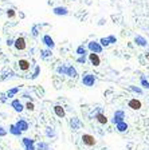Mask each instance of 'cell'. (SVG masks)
<instances>
[{
	"mask_svg": "<svg viewBox=\"0 0 149 150\" xmlns=\"http://www.w3.org/2000/svg\"><path fill=\"white\" fill-rule=\"evenodd\" d=\"M32 36H38V26L32 27Z\"/></svg>",
	"mask_w": 149,
	"mask_h": 150,
	"instance_id": "cell-34",
	"label": "cell"
},
{
	"mask_svg": "<svg viewBox=\"0 0 149 150\" xmlns=\"http://www.w3.org/2000/svg\"><path fill=\"white\" fill-rule=\"evenodd\" d=\"M134 42L137 43L139 46H141V47H146L148 46V42H146V39L144 38V36H141V35H137L134 38Z\"/></svg>",
	"mask_w": 149,
	"mask_h": 150,
	"instance_id": "cell-12",
	"label": "cell"
},
{
	"mask_svg": "<svg viewBox=\"0 0 149 150\" xmlns=\"http://www.w3.org/2000/svg\"><path fill=\"white\" fill-rule=\"evenodd\" d=\"M95 118H97V121L100 123H102V125H106V123H108V118H106L102 113H98V114L95 115Z\"/></svg>",
	"mask_w": 149,
	"mask_h": 150,
	"instance_id": "cell-19",
	"label": "cell"
},
{
	"mask_svg": "<svg viewBox=\"0 0 149 150\" xmlns=\"http://www.w3.org/2000/svg\"><path fill=\"white\" fill-rule=\"evenodd\" d=\"M89 60H90V63L93 64V66H100L101 64V59H100V56H98V54L95 53H91L89 54Z\"/></svg>",
	"mask_w": 149,
	"mask_h": 150,
	"instance_id": "cell-6",
	"label": "cell"
},
{
	"mask_svg": "<svg viewBox=\"0 0 149 150\" xmlns=\"http://www.w3.org/2000/svg\"><path fill=\"white\" fill-rule=\"evenodd\" d=\"M6 134H7V130L4 129V127H1V126H0V137H4Z\"/></svg>",
	"mask_w": 149,
	"mask_h": 150,
	"instance_id": "cell-35",
	"label": "cell"
},
{
	"mask_svg": "<svg viewBox=\"0 0 149 150\" xmlns=\"http://www.w3.org/2000/svg\"><path fill=\"white\" fill-rule=\"evenodd\" d=\"M46 135L49 137V138H52V137H55V135H56L55 129H54L52 126H47V127H46Z\"/></svg>",
	"mask_w": 149,
	"mask_h": 150,
	"instance_id": "cell-16",
	"label": "cell"
},
{
	"mask_svg": "<svg viewBox=\"0 0 149 150\" xmlns=\"http://www.w3.org/2000/svg\"><path fill=\"white\" fill-rule=\"evenodd\" d=\"M14 46H15V48H16V50H19V51H23V50L26 48V39L23 38V36H19V38L15 40Z\"/></svg>",
	"mask_w": 149,
	"mask_h": 150,
	"instance_id": "cell-4",
	"label": "cell"
},
{
	"mask_svg": "<svg viewBox=\"0 0 149 150\" xmlns=\"http://www.w3.org/2000/svg\"><path fill=\"white\" fill-rule=\"evenodd\" d=\"M100 43H101V46H102V47H108V46L110 44V42L108 40V38H101L100 39Z\"/></svg>",
	"mask_w": 149,
	"mask_h": 150,
	"instance_id": "cell-27",
	"label": "cell"
},
{
	"mask_svg": "<svg viewBox=\"0 0 149 150\" xmlns=\"http://www.w3.org/2000/svg\"><path fill=\"white\" fill-rule=\"evenodd\" d=\"M66 75L70 78H77V75H78V73H77V70L74 68L73 66H67V71H66Z\"/></svg>",
	"mask_w": 149,
	"mask_h": 150,
	"instance_id": "cell-15",
	"label": "cell"
},
{
	"mask_svg": "<svg viewBox=\"0 0 149 150\" xmlns=\"http://www.w3.org/2000/svg\"><path fill=\"white\" fill-rule=\"evenodd\" d=\"M52 12H54V15H58V16H66L67 14H69V10H67L66 7H55L54 10H52Z\"/></svg>",
	"mask_w": 149,
	"mask_h": 150,
	"instance_id": "cell-9",
	"label": "cell"
},
{
	"mask_svg": "<svg viewBox=\"0 0 149 150\" xmlns=\"http://www.w3.org/2000/svg\"><path fill=\"white\" fill-rule=\"evenodd\" d=\"M17 91H19V87H15V88H11L10 91H8V97H14L15 94H16Z\"/></svg>",
	"mask_w": 149,
	"mask_h": 150,
	"instance_id": "cell-29",
	"label": "cell"
},
{
	"mask_svg": "<svg viewBox=\"0 0 149 150\" xmlns=\"http://www.w3.org/2000/svg\"><path fill=\"white\" fill-rule=\"evenodd\" d=\"M14 43H15V40H11V39H10V40H7V44L8 46H14Z\"/></svg>",
	"mask_w": 149,
	"mask_h": 150,
	"instance_id": "cell-38",
	"label": "cell"
},
{
	"mask_svg": "<svg viewBox=\"0 0 149 150\" xmlns=\"http://www.w3.org/2000/svg\"><path fill=\"white\" fill-rule=\"evenodd\" d=\"M129 107L132 109V110H139V109H141V102L139 101V99H130V101H129Z\"/></svg>",
	"mask_w": 149,
	"mask_h": 150,
	"instance_id": "cell-11",
	"label": "cell"
},
{
	"mask_svg": "<svg viewBox=\"0 0 149 150\" xmlns=\"http://www.w3.org/2000/svg\"><path fill=\"white\" fill-rule=\"evenodd\" d=\"M8 130H10L11 134H14V135H16V137H19V135L22 134V130H20V129H17L16 125H11V126H10V129H8Z\"/></svg>",
	"mask_w": 149,
	"mask_h": 150,
	"instance_id": "cell-17",
	"label": "cell"
},
{
	"mask_svg": "<svg viewBox=\"0 0 149 150\" xmlns=\"http://www.w3.org/2000/svg\"><path fill=\"white\" fill-rule=\"evenodd\" d=\"M54 113L58 115L59 118H63V117H65V109H63L62 106H59V105L54 106Z\"/></svg>",
	"mask_w": 149,
	"mask_h": 150,
	"instance_id": "cell-14",
	"label": "cell"
},
{
	"mask_svg": "<svg viewBox=\"0 0 149 150\" xmlns=\"http://www.w3.org/2000/svg\"><path fill=\"white\" fill-rule=\"evenodd\" d=\"M19 68H20L22 71L30 70V62L26 60V59H20V60H19Z\"/></svg>",
	"mask_w": 149,
	"mask_h": 150,
	"instance_id": "cell-13",
	"label": "cell"
},
{
	"mask_svg": "<svg viewBox=\"0 0 149 150\" xmlns=\"http://www.w3.org/2000/svg\"><path fill=\"white\" fill-rule=\"evenodd\" d=\"M86 48H85V47H83V46H79V47H78V48H77V54H78V55L79 56H85L86 55Z\"/></svg>",
	"mask_w": 149,
	"mask_h": 150,
	"instance_id": "cell-23",
	"label": "cell"
},
{
	"mask_svg": "<svg viewBox=\"0 0 149 150\" xmlns=\"http://www.w3.org/2000/svg\"><path fill=\"white\" fill-rule=\"evenodd\" d=\"M15 125H16V127L17 129H20L22 131H27L28 127H30V126H28V122L26 121V119H19Z\"/></svg>",
	"mask_w": 149,
	"mask_h": 150,
	"instance_id": "cell-8",
	"label": "cell"
},
{
	"mask_svg": "<svg viewBox=\"0 0 149 150\" xmlns=\"http://www.w3.org/2000/svg\"><path fill=\"white\" fill-rule=\"evenodd\" d=\"M87 48L90 50L91 53H95V54H101V53H102V46H101L100 42H95V40H91V42H89V44H87Z\"/></svg>",
	"mask_w": 149,
	"mask_h": 150,
	"instance_id": "cell-2",
	"label": "cell"
},
{
	"mask_svg": "<svg viewBox=\"0 0 149 150\" xmlns=\"http://www.w3.org/2000/svg\"><path fill=\"white\" fill-rule=\"evenodd\" d=\"M26 109H27V110H30V111H32V110H34V105H32L31 102H27V103H26Z\"/></svg>",
	"mask_w": 149,
	"mask_h": 150,
	"instance_id": "cell-33",
	"label": "cell"
},
{
	"mask_svg": "<svg viewBox=\"0 0 149 150\" xmlns=\"http://www.w3.org/2000/svg\"><path fill=\"white\" fill-rule=\"evenodd\" d=\"M66 71H67V66H65V64H62V66H59L56 68V73L62 74V75H66Z\"/></svg>",
	"mask_w": 149,
	"mask_h": 150,
	"instance_id": "cell-24",
	"label": "cell"
},
{
	"mask_svg": "<svg viewBox=\"0 0 149 150\" xmlns=\"http://www.w3.org/2000/svg\"><path fill=\"white\" fill-rule=\"evenodd\" d=\"M39 71H40V67L36 66V67H35V73H34V75H32V79H35V78L38 77V75H39Z\"/></svg>",
	"mask_w": 149,
	"mask_h": 150,
	"instance_id": "cell-32",
	"label": "cell"
},
{
	"mask_svg": "<svg viewBox=\"0 0 149 150\" xmlns=\"http://www.w3.org/2000/svg\"><path fill=\"white\" fill-rule=\"evenodd\" d=\"M26 150H36V146L31 145V146H27V147H26Z\"/></svg>",
	"mask_w": 149,
	"mask_h": 150,
	"instance_id": "cell-37",
	"label": "cell"
},
{
	"mask_svg": "<svg viewBox=\"0 0 149 150\" xmlns=\"http://www.w3.org/2000/svg\"><path fill=\"white\" fill-rule=\"evenodd\" d=\"M36 150H50V145L47 142H38L36 143Z\"/></svg>",
	"mask_w": 149,
	"mask_h": 150,
	"instance_id": "cell-21",
	"label": "cell"
},
{
	"mask_svg": "<svg viewBox=\"0 0 149 150\" xmlns=\"http://www.w3.org/2000/svg\"><path fill=\"white\" fill-rule=\"evenodd\" d=\"M141 86L144 88H148V90H149V82L146 80L145 77H141Z\"/></svg>",
	"mask_w": 149,
	"mask_h": 150,
	"instance_id": "cell-26",
	"label": "cell"
},
{
	"mask_svg": "<svg viewBox=\"0 0 149 150\" xmlns=\"http://www.w3.org/2000/svg\"><path fill=\"white\" fill-rule=\"evenodd\" d=\"M11 106H12L14 110H15V111H17V113H22V111H23V109H24L19 99H14V101L11 102Z\"/></svg>",
	"mask_w": 149,
	"mask_h": 150,
	"instance_id": "cell-10",
	"label": "cell"
},
{
	"mask_svg": "<svg viewBox=\"0 0 149 150\" xmlns=\"http://www.w3.org/2000/svg\"><path fill=\"white\" fill-rule=\"evenodd\" d=\"M129 88L132 91H134V93H137V94H142V88L140 87H136V86H129Z\"/></svg>",
	"mask_w": 149,
	"mask_h": 150,
	"instance_id": "cell-28",
	"label": "cell"
},
{
	"mask_svg": "<svg viewBox=\"0 0 149 150\" xmlns=\"http://www.w3.org/2000/svg\"><path fill=\"white\" fill-rule=\"evenodd\" d=\"M7 16L8 18H15V11L12 10V8H10V10L7 11Z\"/></svg>",
	"mask_w": 149,
	"mask_h": 150,
	"instance_id": "cell-31",
	"label": "cell"
},
{
	"mask_svg": "<svg viewBox=\"0 0 149 150\" xmlns=\"http://www.w3.org/2000/svg\"><path fill=\"white\" fill-rule=\"evenodd\" d=\"M70 126H71V129L78 130V129H79V126H81L79 119H78V118H73L71 121H70Z\"/></svg>",
	"mask_w": 149,
	"mask_h": 150,
	"instance_id": "cell-18",
	"label": "cell"
},
{
	"mask_svg": "<svg viewBox=\"0 0 149 150\" xmlns=\"http://www.w3.org/2000/svg\"><path fill=\"white\" fill-rule=\"evenodd\" d=\"M82 142L83 145H86V146L91 147L95 145V140H94V137L90 135V134H83L82 135Z\"/></svg>",
	"mask_w": 149,
	"mask_h": 150,
	"instance_id": "cell-3",
	"label": "cell"
},
{
	"mask_svg": "<svg viewBox=\"0 0 149 150\" xmlns=\"http://www.w3.org/2000/svg\"><path fill=\"white\" fill-rule=\"evenodd\" d=\"M124 118H125V113L122 110H117L114 113V117H113V123H120V122H124Z\"/></svg>",
	"mask_w": 149,
	"mask_h": 150,
	"instance_id": "cell-5",
	"label": "cell"
},
{
	"mask_svg": "<svg viewBox=\"0 0 149 150\" xmlns=\"http://www.w3.org/2000/svg\"><path fill=\"white\" fill-rule=\"evenodd\" d=\"M77 62L78 63H85L86 62V58H85V56H79V58L77 59Z\"/></svg>",
	"mask_w": 149,
	"mask_h": 150,
	"instance_id": "cell-36",
	"label": "cell"
},
{
	"mask_svg": "<svg viewBox=\"0 0 149 150\" xmlns=\"http://www.w3.org/2000/svg\"><path fill=\"white\" fill-rule=\"evenodd\" d=\"M95 83V77L93 74H85L82 78V84L83 86H87V87H91Z\"/></svg>",
	"mask_w": 149,
	"mask_h": 150,
	"instance_id": "cell-1",
	"label": "cell"
},
{
	"mask_svg": "<svg viewBox=\"0 0 149 150\" xmlns=\"http://www.w3.org/2000/svg\"><path fill=\"white\" fill-rule=\"evenodd\" d=\"M116 127H117V130L120 133H124V131H126V130H128V125H126V122H120V123H117V125H116Z\"/></svg>",
	"mask_w": 149,
	"mask_h": 150,
	"instance_id": "cell-20",
	"label": "cell"
},
{
	"mask_svg": "<svg viewBox=\"0 0 149 150\" xmlns=\"http://www.w3.org/2000/svg\"><path fill=\"white\" fill-rule=\"evenodd\" d=\"M42 40H43V43L46 44V47H47V48L52 50L54 47H55V43H54V40H52V38L50 35H45Z\"/></svg>",
	"mask_w": 149,
	"mask_h": 150,
	"instance_id": "cell-7",
	"label": "cell"
},
{
	"mask_svg": "<svg viewBox=\"0 0 149 150\" xmlns=\"http://www.w3.org/2000/svg\"><path fill=\"white\" fill-rule=\"evenodd\" d=\"M34 143H35V141L32 140V138H23V145H24V147L31 146Z\"/></svg>",
	"mask_w": 149,
	"mask_h": 150,
	"instance_id": "cell-22",
	"label": "cell"
},
{
	"mask_svg": "<svg viewBox=\"0 0 149 150\" xmlns=\"http://www.w3.org/2000/svg\"><path fill=\"white\" fill-rule=\"evenodd\" d=\"M108 40L110 42V44H111V43H117V38H116L114 35H109L108 36Z\"/></svg>",
	"mask_w": 149,
	"mask_h": 150,
	"instance_id": "cell-30",
	"label": "cell"
},
{
	"mask_svg": "<svg viewBox=\"0 0 149 150\" xmlns=\"http://www.w3.org/2000/svg\"><path fill=\"white\" fill-rule=\"evenodd\" d=\"M42 58H43V59H46V58H49V56H51L52 54H51V50H43V51H42Z\"/></svg>",
	"mask_w": 149,
	"mask_h": 150,
	"instance_id": "cell-25",
	"label": "cell"
}]
</instances>
